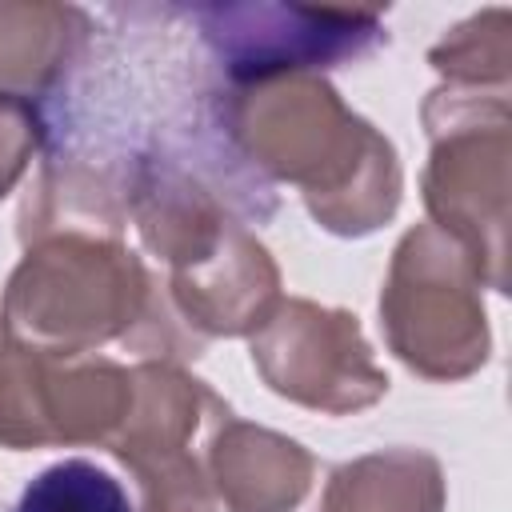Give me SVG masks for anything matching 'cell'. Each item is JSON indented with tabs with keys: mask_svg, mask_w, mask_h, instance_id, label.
<instances>
[{
	"mask_svg": "<svg viewBox=\"0 0 512 512\" xmlns=\"http://www.w3.org/2000/svg\"><path fill=\"white\" fill-rule=\"evenodd\" d=\"M232 128L284 180H296L332 232L360 236L396 212L400 168L392 144L352 116L316 76L248 84L232 104Z\"/></svg>",
	"mask_w": 512,
	"mask_h": 512,
	"instance_id": "6da1fadb",
	"label": "cell"
},
{
	"mask_svg": "<svg viewBox=\"0 0 512 512\" xmlns=\"http://www.w3.org/2000/svg\"><path fill=\"white\" fill-rule=\"evenodd\" d=\"M432 128V164L424 176L428 212L452 228L480 276L492 264V284H504V188H508V100L504 92L440 88L424 104Z\"/></svg>",
	"mask_w": 512,
	"mask_h": 512,
	"instance_id": "7a4b0ae2",
	"label": "cell"
},
{
	"mask_svg": "<svg viewBox=\"0 0 512 512\" xmlns=\"http://www.w3.org/2000/svg\"><path fill=\"white\" fill-rule=\"evenodd\" d=\"M476 284V260L440 228L424 224L400 240L380 312L404 364L440 380L484 364L488 324Z\"/></svg>",
	"mask_w": 512,
	"mask_h": 512,
	"instance_id": "3957f363",
	"label": "cell"
},
{
	"mask_svg": "<svg viewBox=\"0 0 512 512\" xmlns=\"http://www.w3.org/2000/svg\"><path fill=\"white\" fill-rule=\"evenodd\" d=\"M144 296V268L120 244L60 240L44 252H28L16 268L4 320L12 332L60 344L56 352H84L124 332Z\"/></svg>",
	"mask_w": 512,
	"mask_h": 512,
	"instance_id": "277c9868",
	"label": "cell"
},
{
	"mask_svg": "<svg viewBox=\"0 0 512 512\" xmlns=\"http://www.w3.org/2000/svg\"><path fill=\"white\" fill-rule=\"evenodd\" d=\"M132 372L112 360H80L56 348H0V444L36 448L60 440H104L128 420Z\"/></svg>",
	"mask_w": 512,
	"mask_h": 512,
	"instance_id": "5b68a950",
	"label": "cell"
},
{
	"mask_svg": "<svg viewBox=\"0 0 512 512\" xmlns=\"http://www.w3.org/2000/svg\"><path fill=\"white\" fill-rule=\"evenodd\" d=\"M204 40L236 84L308 76L336 60H356L384 40L380 12L300 8V4H212L192 12Z\"/></svg>",
	"mask_w": 512,
	"mask_h": 512,
	"instance_id": "8992f818",
	"label": "cell"
},
{
	"mask_svg": "<svg viewBox=\"0 0 512 512\" xmlns=\"http://www.w3.org/2000/svg\"><path fill=\"white\" fill-rule=\"evenodd\" d=\"M252 360L280 396L324 412L364 408L388 388L356 316L308 300H288L264 320V332L252 340Z\"/></svg>",
	"mask_w": 512,
	"mask_h": 512,
	"instance_id": "52a82bcc",
	"label": "cell"
},
{
	"mask_svg": "<svg viewBox=\"0 0 512 512\" xmlns=\"http://www.w3.org/2000/svg\"><path fill=\"white\" fill-rule=\"evenodd\" d=\"M212 472L232 512H300L316 464L296 440L224 420L212 440Z\"/></svg>",
	"mask_w": 512,
	"mask_h": 512,
	"instance_id": "ba28073f",
	"label": "cell"
},
{
	"mask_svg": "<svg viewBox=\"0 0 512 512\" xmlns=\"http://www.w3.org/2000/svg\"><path fill=\"white\" fill-rule=\"evenodd\" d=\"M440 504V464L408 448L344 464L324 496V512H440Z\"/></svg>",
	"mask_w": 512,
	"mask_h": 512,
	"instance_id": "9c48e42d",
	"label": "cell"
},
{
	"mask_svg": "<svg viewBox=\"0 0 512 512\" xmlns=\"http://www.w3.org/2000/svg\"><path fill=\"white\" fill-rule=\"evenodd\" d=\"M84 16L56 4H0V96L44 88L72 56Z\"/></svg>",
	"mask_w": 512,
	"mask_h": 512,
	"instance_id": "30bf717a",
	"label": "cell"
},
{
	"mask_svg": "<svg viewBox=\"0 0 512 512\" xmlns=\"http://www.w3.org/2000/svg\"><path fill=\"white\" fill-rule=\"evenodd\" d=\"M460 88L508 84V8H488L452 28L428 56Z\"/></svg>",
	"mask_w": 512,
	"mask_h": 512,
	"instance_id": "8fae6325",
	"label": "cell"
},
{
	"mask_svg": "<svg viewBox=\"0 0 512 512\" xmlns=\"http://www.w3.org/2000/svg\"><path fill=\"white\" fill-rule=\"evenodd\" d=\"M16 512H136V508L112 472L72 456L28 480Z\"/></svg>",
	"mask_w": 512,
	"mask_h": 512,
	"instance_id": "7c38bea8",
	"label": "cell"
},
{
	"mask_svg": "<svg viewBox=\"0 0 512 512\" xmlns=\"http://www.w3.org/2000/svg\"><path fill=\"white\" fill-rule=\"evenodd\" d=\"M36 140H40V124H36L32 104L20 96H0V196L20 176Z\"/></svg>",
	"mask_w": 512,
	"mask_h": 512,
	"instance_id": "4fadbf2b",
	"label": "cell"
}]
</instances>
